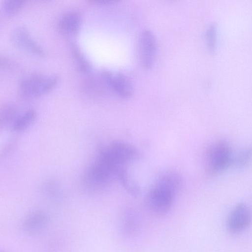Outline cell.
<instances>
[{
	"label": "cell",
	"instance_id": "obj_1",
	"mask_svg": "<svg viewBox=\"0 0 252 252\" xmlns=\"http://www.w3.org/2000/svg\"><path fill=\"white\" fill-rule=\"evenodd\" d=\"M182 186V179L177 172L168 171L162 173L147 194L146 204L148 208L158 215L166 214Z\"/></svg>",
	"mask_w": 252,
	"mask_h": 252
},
{
	"label": "cell",
	"instance_id": "obj_2",
	"mask_svg": "<svg viewBox=\"0 0 252 252\" xmlns=\"http://www.w3.org/2000/svg\"><path fill=\"white\" fill-rule=\"evenodd\" d=\"M204 157L207 172L214 175L220 173L232 166L234 155L227 141L218 140L207 147Z\"/></svg>",
	"mask_w": 252,
	"mask_h": 252
},
{
	"label": "cell",
	"instance_id": "obj_3",
	"mask_svg": "<svg viewBox=\"0 0 252 252\" xmlns=\"http://www.w3.org/2000/svg\"><path fill=\"white\" fill-rule=\"evenodd\" d=\"M59 81V77L55 75L32 74L21 81L20 92L26 98L38 97L54 89Z\"/></svg>",
	"mask_w": 252,
	"mask_h": 252
},
{
	"label": "cell",
	"instance_id": "obj_4",
	"mask_svg": "<svg viewBox=\"0 0 252 252\" xmlns=\"http://www.w3.org/2000/svg\"><path fill=\"white\" fill-rule=\"evenodd\" d=\"M13 45L25 53L29 55L43 57L45 51L42 47L33 38L29 30L24 26L16 27L10 35Z\"/></svg>",
	"mask_w": 252,
	"mask_h": 252
},
{
	"label": "cell",
	"instance_id": "obj_5",
	"mask_svg": "<svg viewBox=\"0 0 252 252\" xmlns=\"http://www.w3.org/2000/svg\"><path fill=\"white\" fill-rule=\"evenodd\" d=\"M251 220V213L248 205L240 203L232 209L228 215L226 220L227 229L232 234H239L249 227Z\"/></svg>",
	"mask_w": 252,
	"mask_h": 252
},
{
	"label": "cell",
	"instance_id": "obj_6",
	"mask_svg": "<svg viewBox=\"0 0 252 252\" xmlns=\"http://www.w3.org/2000/svg\"><path fill=\"white\" fill-rule=\"evenodd\" d=\"M139 56L141 66L145 69L152 67L157 52V41L153 32L144 30L139 39Z\"/></svg>",
	"mask_w": 252,
	"mask_h": 252
},
{
	"label": "cell",
	"instance_id": "obj_7",
	"mask_svg": "<svg viewBox=\"0 0 252 252\" xmlns=\"http://www.w3.org/2000/svg\"><path fill=\"white\" fill-rule=\"evenodd\" d=\"M101 76L107 85L120 97L128 98L132 95L134 91L132 84L124 74L104 71Z\"/></svg>",
	"mask_w": 252,
	"mask_h": 252
},
{
	"label": "cell",
	"instance_id": "obj_8",
	"mask_svg": "<svg viewBox=\"0 0 252 252\" xmlns=\"http://www.w3.org/2000/svg\"><path fill=\"white\" fill-rule=\"evenodd\" d=\"M82 19L79 13L72 11L66 13L62 16L58 23L59 32L64 36L72 37L79 32Z\"/></svg>",
	"mask_w": 252,
	"mask_h": 252
},
{
	"label": "cell",
	"instance_id": "obj_9",
	"mask_svg": "<svg viewBox=\"0 0 252 252\" xmlns=\"http://www.w3.org/2000/svg\"><path fill=\"white\" fill-rule=\"evenodd\" d=\"M49 218L44 212L40 211L32 212L25 219L23 227L25 231L31 234H36L46 227Z\"/></svg>",
	"mask_w": 252,
	"mask_h": 252
},
{
	"label": "cell",
	"instance_id": "obj_10",
	"mask_svg": "<svg viewBox=\"0 0 252 252\" xmlns=\"http://www.w3.org/2000/svg\"><path fill=\"white\" fill-rule=\"evenodd\" d=\"M36 116V112L33 109L28 110L18 115L12 124V130L16 132L24 131L33 123Z\"/></svg>",
	"mask_w": 252,
	"mask_h": 252
},
{
	"label": "cell",
	"instance_id": "obj_11",
	"mask_svg": "<svg viewBox=\"0 0 252 252\" xmlns=\"http://www.w3.org/2000/svg\"><path fill=\"white\" fill-rule=\"evenodd\" d=\"M71 52L79 70L85 74L90 73L92 70L91 64L78 45L72 43Z\"/></svg>",
	"mask_w": 252,
	"mask_h": 252
},
{
	"label": "cell",
	"instance_id": "obj_12",
	"mask_svg": "<svg viewBox=\"0 0 252 252\" xmlns=\"http://www.w3.org/2000/svg\"><path fill=\"white\" fill-rule=\"evenodd\" d=\"M17 116V109L14 104L3 105L0 108V128L12 124Z\"/></svg>",
	"mask_w": 252,
	"mask_h": 252
},
{
	"label": "cell",
	"instance_id": "obj_13",
	"mask_svg": "<svg viewBox=\"0 0 252 252\" xmlns=\"http://www.w3.org/2000/svg\"><path fill=\"white\" fill-rule=\"evenodd\" d=\"M137 227V219L133 214H127L121 220V231L126 235H130L134 233Z\"/></svg>",
	"mask_w": 252,
	"mask_h": 252
},
{
	"label": "cell",
	"instance_id": "obj_14",
	"mask_svg": "<svg viewBox=\"0 0 252 252\" xmlns=\"http://www.w3.org/2000/svg\"><path fill=\"white\" fill-rule=\"evenodd\" d=\"M252 158L251 148H245L234 155L232 166L239 169L247 167L250 163Z\"/></svg>",
	"mask_w": 252,
	"mask_h": 252
},
{
	"label": "cell",
	"instance_id": "obj_15",
	"mask_svg": "<svg viewBox=\"0 0 252 252\" xmlns=\"http://www.w3.org/2000/svg\"><path fill=\"white\" fill-rule=\"evenodd\" d=\"M23 0H7L3 1L2 9L7 16H12L16 15L23 8L26 3Z\"/></svg>",
	"mask_w": 252,
	"mask_h": 252
},
{
	"label": "cell",
	"instance_id": "obj_16",
	"mask_svg": "<svg viewBox=\"0 0 252 252\" xmlns=\"http://www.w3.org/2000/svg\"><path fill=\"white\" fill-rule=\"evenodd\" d=\"M217 37V27L215 24H212L208 27L205 33L206 45L211 52L214 51L216 49Z\"/></svg>",
	"mask_w": 252,
	"mask_h": 252
},
{
	"label": "cell",
	"instance_id": "obj_17",
	"mask_svg": "<svg viewBox=\"0 0 252 252\" xmlns=\"http://www.w3.org/2000/svg\"><path fill=\"white\" fill-rule=\"evenodd\" d=\"M14 62L9 58L0 55V69L10 70L14 67Z\"/></svg>",
	"mask_w": 252,
	"mask_h": 252
},
{
	"label": "cell",
	"instance_id": "obj_18",
	"mask_svg": "<svg viewBox=\"0 0 252 252\" xmlns=\"http://www.w3.org/2000/svg\"><path fill=\"white\" fill-rule=\"evenodd\" d=\"M117 1L115 0H91L89 1L92 3L97 5H107L116 2Z\"/></svg>",
	"mask_w": 252,
	"mask_h": 252
}]
</instances>
